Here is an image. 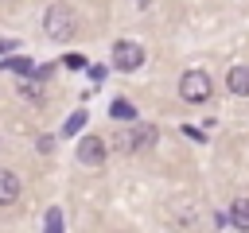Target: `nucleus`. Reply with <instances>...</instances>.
Here are the masks:
<instances>
[{
    "instance_id": "obj_1",
    "label": "nucleus",
    "mask_w": 249,
    "mask_h": 233,
    "mask_svg": "<svg viewBox=\"0 0 249 233\" xmlns=\"http://www.w3.org/2000/svg\"><path fill=\"white\" fill-rule=\"evenodd\" d=\"M43 27H47V39L66 43V39L78 31V16H74L66 4H51V8L43 12Z\"/></svg>"
},
{
    "instance_id": "obj_2",
    "label": "nucleus",
    "mask_w": 249,
    "mask_h": 233,
    "mask_svg": "<svg viewBox=\"0 0 249 233\" xmlns=\"http://www.w3.org/2000/svg\"><path fill=\"white\" fill-rule=\"evenodd\" d=\"M210 93H214V82L206 70H187L179 78V97L187 105H202V101H210Z\"/></svg>"
},
{
    "instance_id": "obj_3",
    "label": "nucleus",
    "mask_w": 249,
    "mask_h": 233,
    "mask_svg": "<svg viewBox=\"0 0 249 233\" xmlns=\"http://www.w3.org/2000/svg\"><path fill=\"white\" fill-rule=\"evenodd\" d=\"M156 140H160V132H156L152 124H140V120H136L128 132L117 136V148H121V151H152Z\"/></svg>"
},
{
    "instance_id": "obj_4",
    "label": "nucleus",
    "mask_w": 249,
    "mask_h": 233,
    "mask_svg": "<svg viewBox=\"0 0 249 233\" xmlns=\"http://www.w3.org/2000/svg\"><path fill=\"white\" fill-rule=\"evenodd\" d=\"M140 66H144V47H140V43H132V39L113 43V70L132 74V70H140Z\"/></svg>"
},
{
    "instance_id": "obj_5",
    "label": "nucleus",
    "mask_w": 249,
    "mask_h": 233,
    "mask_svg": "<svg viewBox=\"0 0 249 233\" xmlns=\"http://www.w3.org/2000/svg\"><path fill=\"white\" fill-rule=\"evenodd\" d=\"M78 163L101 167V163H105V140H101V136H86V140L78 144Z\"/></svg>"
},
{
    "instance_id": "obj_6",
    "label": "nucleus",
    "mask_w": 249,
    "mask_h": 233,
    "mask_svg": "<svg viewBox=\"0 0 249 233\" xmlns=\"http://www.w3.org/2000/svg\"><path fill=\"white\" fill-rule=\"evenodd\" d=\"M19 190H23L19 175H16V171H0V206H12V202L19 198Z\"/></svg>"
},
{
    "instance_id": "obj_7",
    "label": "nucleus",
    "mask_w": 249,
    "mask_h": 233,
    "mask_svg": "<svg viewBox=\"0 0 249 233\" xmlns=\"http://www.w3.org/2000/svg\"><path fill=\"white\" fill-rule=\"evenodd\" d=\"M226 89L237 97H249V66H230L226 74Z\"/></svg>"
},
{
    "instance_id": "obj_8",
    "label": "nucleus",
    "mask_w": 249,
    "mask_h": 233,
    "mask_svg": "<svg viewBox=\"0 0 249 233\" xmlns=\"http://www.w3.org/2000/svg\"><path fill=\"white\" fill-rule=\"evenodd\" d=\"M230 221H233L237 229H249V198H233V206H230Z\"/></svg>"
},
{
    "instance_id": "obj_9",
    "label": "nucleus",
    "mask_w": 249,
    "mask_h": 233,
    "mask_svg": "<svg viewBox=\"0 0 249 233\" xmlns=\"http://www.w3.org/2000/svg\"><path fill=\"white\" fill-rule=\"evenodd\" d=\"M109 113H113L117 120H136V109H132L128 101H113V105H109Z\"/></svg>"
},
{
    "instance_id": "obj_10",
    "label": "nucleus",
    "mask_w": 249,
    "mask_h": 233,
    "mask_svg": "<svg viewBox=\"0 0 249 233\" xmlns=\"http://www.w3.org/2000/svg\"><path fill=\"white\" fill-rule=\"evenodd\" d=\"M82 124H86V113H82V109H78V113H74V116H70V120H66V124H62V136H74V132H78V128H82Z\"/></svg>"
},
{
    "instance_id": "obj_11",
    "label": "nucleus",
    "mask_w": 249,
    "mask_h": 233,
    "mask_svg": "<svg viewBox=\"0 0 249 233\" xmlns=\"http://www.w3.org/2000/svg\"><path fill=\"white\" fill-rule=\"evenodd\" d=\"M43 225H47L51 233H58V229H62V210H58V206H54V210H47V221H43Z\"/></svg>"
},
{
    "instance_id": "obj_12",
    "label": "nucleus",
    "mask_w": 249,
    "mask_h": 233,
    "mask_svg": "<svg viewBox=\"0 0 249 233\" xmlns=\"http://www.w3.org/2000/svg\"><path fill=\"white\" fill-rule=\"evenodd\" d=\"M19 93H23L27 101H39V82H23V85H19Z\"/></svg>"
},
{
    "instance_id": "obj_13",
    "label": "nucleus",
    "mask_w": 249,
    "mask_h": 233,
    "mask_svg": "<svg viewBox=\"0 0 249 233\" xmlns=\"http://www.w3.org/2000/svg\"><path fill=\"white\" fill-rule=\"evenodd\" d=\"M4 66H12V70H19V74H27V70H31V62H27V58H8Z\"/></svg>"
},
{
    "instance_id": "obj_14",
    "label": "nucleus",
    "mask_w": 249,
    "mask_h": 233,
    "mask_svg": "<svg viewBox=\"0 0 249 233\" xmlns=\"http://www.w3.org/2000/svg\"><path fill=\"white\" fill-rule=\"evenodd\" d=\"M66 66H70V70H82V66H86V54H66Z\"/></svg>"
},
{
    "instance_id": "obj_15",
    "label": "nucleus",
    "mask_w": 249,
    "mask_h": 233,
    "mask_svg": "<svg viewBox=\"0 0 249 233\" xmlns=\"http://www.w3.org/2000/svg\"><path fill=\"white\" fill-rule=\"evenodd\" d=\"M132 4H140V8H148V4H152V0H132Z\"/></svg>"
},
{
    "instance_id": "obj_16",
    "label": "nucleus",
    "mask_w": 249,
    "mask_h": 233,
    "mask_svg": "<svg viewBox=\"0 0 249 233\" xmlns=\"http://www.w3.org/2000/svg\"><path fill=\"white\" fill-rule=\"evenodd\" d=\"M0 50H8V43H0Z\"/></svg>"
}]
</instances>
